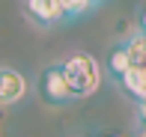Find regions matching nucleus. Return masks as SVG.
I'll use <instances>...</instances> for the list:
<instances>
[{
    "label": "nucleus",
    "mask_w": 146,
    "mask_h": 137,
    "mask_svg": "<svg viewBox=\"0 0 146 137\" xmlns=\"http://www.w3.org/2000/svg\"><path fill=\"white\" fill-rule=\"evenodd\" d=\"M60 9H63V21H78V18L90 15L98 9V0H60Z\"/></svg>",
    "instance_id": "obj_7"
},
{
    "label": "nucleus",
    "mask_w": 146,
    "mask_h": 137,
    "mask_svg": "<svg viewBox=\"0 0 146 137\" xmlns=\"http://www.w3.org/2000/svg\"><path fill=\"white\" fill-rule=\"evenodd\" d=\"M60 71H63L66 83H69V93H72L75 101L96 95L98 89H102V81H104L102 60L87 54V51H75V54H69L66 60H60Z\"/></svg>",
    "instance_id": "obj_1"
},
{
    "label": "nucleus",
    "mask_w": 146,
    "mask_h": 137,
    "mask_svg": "<svg viewBox=\"0 0 146 137\" xmlns=\"http://www.w3.org/2000/svg\"><path fill=\"white\" fill-rule=\"evenodd\" d=\"M30 93V81L24 71L12 69V66H0V107H12L21 104Z\"/></svg>",
    "instance_id": "obj_3"
},
{
    "label": "nucleus",
    "mask_w": 146,
    "mask_h": 137,
    "mask_svg": "<svg viewBox=\"0 0 146 137\" xmlns=\"http://www.w3.org/2000/svg\"><path fill=\"white\" fill-rule=\"evenodd\" d=\"M36 95L45 104H51V107H66V104L75 101L72 93H69V83H66L63 71H60V63H51V66H45L42 71H39V77H36Z\"/></svg>",
    "instance_id": "obj_2"
},
{
    "label": "nucleus",
    "mask_w": 146,
    "mask_h": 137,
    "mask_svg": "<svg viewBox=\"0 0 146 137\" xmlns=\"http://www.w3.org/2000/svg\"><path fill=\"white\" fill-rule=\"evenodd\" d=\"M21 6H24V15L42 30L66 24L63 21V9H60V0H24Z\"/></svg>",
    "instance_id": "obj_4"
},
{
    "label": "nucleus",
    "mask_w": 146,
    "mask_h": 137,
    "mask_svg": "<svg viewBox=\"0 0 146 137\" xmlns=\"http://www.w3.org/2000/svg\"><path fill=\"white\" fill-rule=\"evenodd\" d=\"M96 137H125V134H119V131H98Z\"/></svg>",
    "instance_id": "obj_10"
},
{
    "label": "nucleus",
    "mask_w": 146,
    "mask_h": 137,
    "mask_svg": "<svg viewBox=\"0 0 146 137\" xmlns=\"http://www.w3.org/2000/svg\"><path fill=\"white\" fill-rule=\"evenodd\" d=\"M113 83H119V89H122L125 95H131L134 101L146 99V69L140 66V63H131L128 71H125L122 77H116Z\"/></svg>",
    "instance_id": "obj_5"
},
{
    "label": "nucleus",
    "mask_w": 146,
    "mask_h": 137,
    "mask_svg": "<svg viewBox=\"0 0 146 137\" xmlns=\"http://www.w3.org/2000/svg\"><path fill=\"white\" fill-rule=\"evenodd\" d=\"M78 137H87V134H78Z\"/></svg>",
    "instance_id": "obj_12"
},
{
    "label": "nucleus",
    "mask_w": 146,
    "mask_h": 137,
    "mask_svg": "<svg viewBox=\"0 0 146 137\" xmlns=\"http://www.w3.org/2000/svg\"><path fill=\"white\" fill-rule=\"evenodd\" d=\"M134 137H146V131H137V134H134Z\"/></svg>",
    "instance_id": "obj_11"
},
{
    "label": "nucleus",
    "mask_w": 146,
    "mask_h": 137,
    "mask_svg": "<svg viewBox=\"0 0 146 137\" xmlns=\"http://www.w3.org/2000/svg\"><path fill=\"white\" fill-rule=\"evenodd\" d=\"M98 3H102V0H98Z\"/></svg>",
    "instance_id": "obj_13"
},
{
    "label": "nucleus",
    "mask_w": 146,
    "mask_h": 137,
    "mask_svg": "<svg viewBox=\"0 0 146 137\" xmlns=\"http://www.w3.org/2000/svg\"><path fill=\"white\" fill-rule=\"evenodd\" d=\"M128 66H131V57L125 54V48H122V45H113V48L108 51V60L102 63L104 75H108L110 81H116V77H122L125 71H128Z\"/></svg>",
    "instance_id": "obj_6"
},
{
    "label": "nucleus",
    "mask_w": 146,
    "mask_h": 137,
    "mask_svg": "<svg viewBox=\"0 0 146 137\" xmlns=\"http://www.w3.org/2000/svg\"><path fill=\"white\" fill-rule=\"evenodd\" d=\"M137 30H140V33H146V6L140 9V15H137Z\"/></svg>",
    "instance_id": "obj_9"
},
{
    "label": "nucleus",
    "mask_w": 146,
    "mask_h": 137,
    "mask_svg": "<svg viewBox=\"0 0 146 137\" xmlns=\"http://www.w3.org/2000/svg\"><path fill=\"white\" fill-rule=\"evenodd\" d=\"M137 119H140V131H146V99L137 101Z\"/></svg>",
    "instance_id": "obj_8"
}]
</instances>
